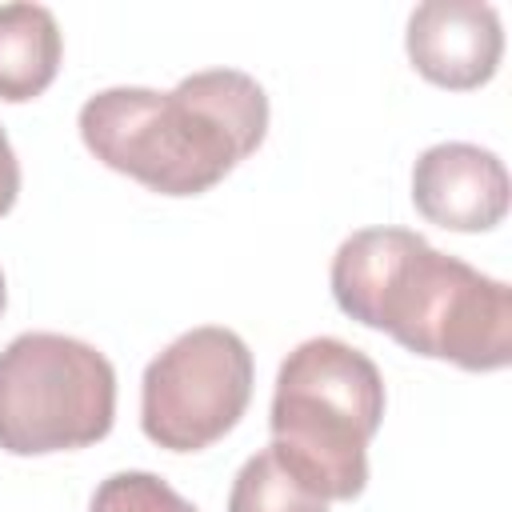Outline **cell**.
Instances as JSON below:
<instances>
[{
	"label": "cell",
	"mask_w": 512,
	"mask_h": 512,
	"mask_svg": "<svg viewBox=\"0 0 512 512\" xmlns=\"http://www.w3.org/2000/svg\"><path fill=\"white\" fill-rule=\"evenodd\" d=\"M344 316L416 356L496 372L512 360V288L432 248L408 228H360L332 256Z\"/></svg>",
	"instance_id": "cell-1"
},
{
	"label": "cell",
	"mask_w": 512,
	"mask_h": 512,
	"mask_svg": "<svg viewBox=\"0 0 512 512\" xmlns=\"http://www.w3.org/2000/svg\"><path fill=\"white\" fill-rule=\"evenodd\" d=\"M268 96L236 68L184 76L172 92L104 88L80 108L88 152L164 196H200L264 144Z\"/></svg>",
	"instance_id": "cell-2"
},
{
	"label": "cell",
	"mask_w": 512,
	"mask_h": 512,
	"mask_svg": "<svg viewBox=\"0 0 512 512\" xmlns=\"http://www.w3.org/2000/svg\"><path fill=\"white\" fill-rule=\"evenodd\" d=\"M380 420V368L336 336H312L276 372L268 448L320 500H352L368 484V440Z\"/></svg>",
	"instance_id": "cell-3"
},
{
	"label": "cell",
	"mask_w": 512,
	"mask_h": 512,
	"mask_svg": "<svg viewBox=\"0 0 512 512\" xmlns=\"http://www.w3.org/2000/svg\"><path fill=\"white\" fill-rule=\"evenodd\" d=\"M116 372L104 352L60 332H24L0 352V448L44 456L112 432Z\"/></svg>",
	"instance_id": "cell-4"
},
{
	"label": "cell",
	"mask_w": 512,
	"mask_h": 512,
	"mask_svg": "<svg viewBox=\"0 0 512 512\" xmlns=\"http://www.w3.org/2000/svg\"><path fill=\"white\" fill-rule=\"evenodd\" d=\"M252 380V352L232 328H192L144 368L140 428L168 452H200L240 424Z\"/></svg>",
	"instance_id": "cell-5"
},
{
	"label": "cell",
	"mask_w": 512,
	"mask_h": 512,
	"mask_svg": "<svg viewBox=\"0 0 512 512\" xmlns=\"http://www.w3.org/2000/svg\"><path fill=\"white\" fill-rule=\"evenodd\" d=\"M504 32L492 4L480 0H424L408 16V60L440 88L468 92L496 76Z\"/></svg>",
	"instance_id": "cell-6"
},
{
	"label": "cell",
	"mask_w": 512,
	"mask_h": 512,
	"mask_svg": "<svg viewBox=\"0 0 512 512\" xmlns=\"http://www.w3.org/2000/svg\"><path fill=\"white\" fill-rule=\"evenodd\" d=\"M412 204L448 232H488L508 212L504 160L464 140L432 144L412 168Z\"/></svg>",
	"instance_id": "cell-7"
},
{
	"label": "cell",
	"mask_w": 512,
	"mask_h": 512,
	"mask_svg": "<svg viewBox=\"0 0 512 512\" xmlns=\"http://www.w3.org/2000/svg\"><path fill=\"white\" fill-rule=\"evenodd\" d=\"M60 24L44 4H0V100L24 104L60 72Z\"/></svg>",
	"instance_id": "cell-8"
},
{
	"label": "cell",
	"mask_w": 512,
	"mask_h": 512,
	"mask_svg": "<svg viewBox=\"0 0 512 512\" xmlns=\"http://www.w3.org/2000/svg\"><path fill=\"white\" fill-rule=\"evenodd\" d=\"M228 512H328V500L308 492L272 448L244 460V468L232 480Z\"/></svg>",
	"instance_id": "cell-9"
},
{
	"label": "cell",
	"mask_w": 512,
	"mask_h": 512,
	"mask_svg": "<svg viewBox=\"0 0 512 512\" xmlns=\"http://www.w3.org/2000/svg\"><path fill=\"white\" fill-rule=\"evenodd\" d=\"M88 512H196L168 480L152 472H116L108 476Z\"/></svg>",
	"instance_id": "cell-10"
},
{
	"label": "cell",
	"mask_w": 512,
	"mask_h": 512,
	"mask_svg": "<svg viewBox=\"0 0 512 512\" xmlns=\"http://www.w3.org/2000/svg\"><path fill=\"white\" fill-rule=\"evenodd\" d=\"M16 196H20V164H16V152H12V144L0 128V216L12 212Z\"/></svg>",
	"instance_id": "cell-11"
},
{
	"label": "cell",
	"mask_w": 512,
	"mask_h": 512,
	"mask_svg": "<svg viewBox=\"0 0 512 512\" xmlns=\"http://www.w3.org/2000/svg\"><path fill=\"white\" fill-rule=\"evenodd\" d=\"M4 300H8V288H4V272H0V312H4Z\"/></svg>",
	"instance_id": "cell-12"
}]
</instances>
